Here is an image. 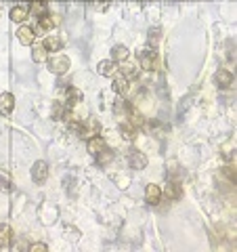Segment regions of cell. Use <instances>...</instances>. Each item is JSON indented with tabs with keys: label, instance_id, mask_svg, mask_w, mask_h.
Returning a JSON list of instances; mask_svg holds the SVG:
<instances>
[{
	"label": "cell",
	"instance_id": "6da1fadb",
	"mask_svg": "<svg viewBox=\"0 0 237 252\" xmlns=\"http://www.w3.org/2000/svg\"><path fill=\"white\" fill-rule=\"evenodd\" d=\"M46 65H49V72L57 74V76H63V74H67L72 61H69V57H65V55H49Z\"/></svg>",
	"mask_w": 237,
	"mask_h": 252
},
{
	"label": "cell",
	"instance_id": "7a4b0ae2",
	"mask_svg": "<svg viewBox=\"0 0 237 252\" xmlns=\"http://www.w3.org/2000/svg\"><path fill=\"white\" fill-rule=\"evenodd\" d=\"M59 23H61V17H59L57 13H55V15H49V13H46L44 17L38 19V26H36L34 32H36V36H38V34H46V36H49L51 32L59 26Z\"/></svg>",
	"mask_w": 237,
	"mask_h": 252
},
{
	"label": "cell",
	"instance_id": "3957f363",
	"mask_svg": "<svg viewBox=\"0 0 237 252\" xmlns=\"http://www.w3.org/2000/svg\"><path fill=\"white\" fill-rule=\"evenodd\" d=\"M101 135V124L97 118H86L80 126V137L82 139H92V137H99Z\"/></svg>",
	"mask_w": 237,
	"mask_h": 252
},
{
	"label": "cell",
	"instance_id": "277c9868",
	"mask_svg": "<svg viewBox=\"0 0 237 252\" xmlns=\"http://www.w3.org/2000/svg\"><path fill=\"white\" fill-rule=\"evenodd\" d=\"M31 179H34V183L42 185L46 179H49V164L44 160H38L34 162V166H31Z\"/></svg>",
	"mask_w": 237,
	"mask_h": 252
},
{
	"label": "cell",
	"instance_id": "5b68a950",
	"mask_svg": "<svg viewBox=\"0 0 237 252\" xmlns=\"http://www.w3.org/2000/svg\"><path fill=\"white\" fill-rule=\"evenodd\" d=\"M139 61H141V67L143 69H155L157 67V55L153 49H143V53L139 55Z\"/></svg>",
	"mask_w": 237,
	"mask_h": 252
},
{
	"label": "cell",
	"instance_id": "8992f818",
	"mask_svg": "<svg viewBox=\"0 0 237 252\" xmlns=\"http://www.w3.org/2000/svg\"><path fill=\"white\" fill-rule=\"evenodd\" d=\"M160 200H162V189H160V185L149 183V185L145 187V202L151 204V206H157V204H160Z\"/></svg>",
	"mask_w": 237,
	"mask_h": 252
},
{
	"label": "cell",
	"instance_id": "52a82bcc",
	"mask_svg": "<svg viewBox=\"0 0 237 252\" xmlns=\"http://www.w3.org/2000/svg\"><path fill=\"white\" fill-rule=\"evenodd\" d=\"M17 40H19L23 46L34 44V40H36V32H34V28H30V26H21V28L17 30Z\"/></svg>",
	"mask_w": 237,
	"mask_h": 252
},
{
	"label": "cell",
	"instance_id": "ba28073f",
	"mask_svg": "<svg viewBox=\"0 0 237 252\" xmlns=\"http://www.w3.org/2000/svg\"><path fill=\"white\" fill-rule=\"evenodd\" d=\"M97 72H99L101 76H105V78H114V76L118 74V63L112 61V59H103V61H99Z\"/></svg>",
	"mask_w": 237,
	"mask_h": 252
},
{
	"label": "cell",
	"instance_id": "9c48e42d",
	"mask_svg": "<svg viewBox=\"0 0 237 252\" xmlns=\"http://www.w3.org/2000/svg\"><path fill=\"white\" fill-rule=\"evenodd\" d=\"M13 109H15V97L11 93H2L0 94V114L9 116Z\"/></svg>",
	"mask_w": 237,
	"mask_h": 252
},
{
	"label": "cell",
	"instance_id": "30bf717a",
	"mask_svg": "<svg viewBox=\"0 0 237 252\" xmlns=\"http://www.w3.org/2000/svg\"><path fill=\"white\" fill-rule=\"evenodd\" d=\"M128 164H130V168L141 170V168L147 166V158L141 154V152H130V154H128Z\"/></svg>",
	"mask_w": 237,
	"mask_h": 252
},
{
	"label": "cell",
	"instance_id": "8fae6325",
	"mask_svg": "<svg viewBox=\"0 0 237 252\" xmlns=\"http://www.w3.org/2000/svg\"><path fill=\"white\" fill-rule=\"evenodd\" d=\"M44 49L49 51V53H57V51H61V46H63V40L57 36V34H49L44 38Z\"/></svg>",
	"mask_w": 237,
	"mask_h": 252
},
{
	"label": "cell",
	"instance_id": "7c38bea8",
	"mask_svg": "<svg viewBox=\"0 0 237 252\" xmlns=\"http://www.w3.org/2000/svg\"><path fill=\"white\" fill-rule=\"evenodd\" d=\"M214 80L218 84V89H229L233 84V74L227 72V69H220V72L214 76Z\"/></svg>",
	"mask_w": 237,
	"mask_h": 252
},
{
	"label": "cell",
	"instance_id": "4fadbf2b",
	"mask_svg": "<svg viewBox=\"0 0 237 252\" xmlns=\"http://www.w3.org/2000/svg\"><path fill=\"white\" fill-rule=\"evenodd\" d=\"M130 57V51L126 49L124 44H116L114 49H112V61H116V63H122V61H126Z\"/></svg>",
	"mask_w": 237,
	"mask_h": 252
},
{
	"label": "cell",
	"instance_id": "5bb4252c",
	"mask_svg": "<svg viewBox=\"0 0 237 252\" xmlns=\"http://www.w3.org/2000/svg\"><path fill=\"white\" fill-rule=\"evenodd\" d=\"M28 13H30V9L26 4H17V6H13V9H11V19L15 23H21V21L28 19Z\"/></svg>",
	"mask_w": 237,
	"mask_h": 252
},
{
	"label": "cell",
	"instance_id": "9a60e30c",
	"mask_svg": "<svg viewBox=\"0 0 237 252\" xmlns=\"http://www.w3.org/2000/svg\"><path fill=\"white\" fill-rule=\"evenodd\" d=\"M114 91L118 94H122V97L128 93V80H126L120 72H118V76H114Z\"/></svg>",
	"mask_w": 237,
	"mask_h": 252
},
{
	"label": "cell",
	"instance_id": "2e32d148",
	"mask_svg": "<svg viewBox=\"0 0 237 252\" xmlns=\"http://www.w3.org/2000/svg\"><path fill=\"white\" fill-rule=\"evenodd\" d=\"M118 72H120L126 80H132V78H137V67L132 65V63H126V61H122L120 65H118Z\"/></svg>",
	"mask_w": 237,
	"mask_h": 252
},
{
	"label": "cell",
	"instance_id": "e0dca14e",
	"mask_svg": "<svg viewBox=\"0 0 237 252\" xmlns=\"http://www.w3.org/2000/svg\"><path fill=\"white\" fill-rule=\"evenodd\" d=\"M120 132H122V137H124L126 141H134V139H137L139 128H137V126H132L130 122H124V124L120 126Z\"/></svg>",
	"mask_w": 237,
	"mask_h": 252
},
{
	"label": "cell",
	"instance_id": "ac0fdd59",
	"mask_svg": "<svg viewBox=\"0 0 237 252\" xmlns=\"http://www.w3.org/2000/svg\"><path fill=\"white\" fill-rule=\"evenodd\" d=\"M30 13L34 15V17H44L46 15V2H42V0H31V6H30Z\"/></svg>",
	"mask_w": 237,
	"mask_h": 252
},
{
	"label": "cell",
	"instance_id": "d6986e66",
	"mask_svg": "<svg viewBox=\"0 0 237 252\" xmlns=\"http://www.w3.org/2000/svg\"><path fill=\"white\" fill-rule=\"evenodd\" d=\"M11 240H13V231H11V227H9V225H0V248L9 246Z\"/></svg>",
	"mask_w": 237,
	"mask_h": 252
},
{
	"label": "cell",
	"instance_id": "ffe728a7",
	"mask_svg": "<svg viewBox=\"0 0 237 252\" xmlns=\"http://www.w3.org/2000/svg\"><path fill=\"white\" fill-rule=\"evenodd\" d=\"M31 57H34L36 63H42V61L49 59V51L44 49V44H36L34 51H31Z\"/></svg>",
	"mask_w": 237,
	"mask_h": 252
},
{
	"label": "cell",
	"instance_id": "44dd1931",
	"mask_svg": "<svg viewBox=\"0 0 237 252\" xmlns=\"http://www.w3.org/2000/svg\"><path fill=\"white\" fill-rule=\"evenodd\" d=\"M105 147V141L101 139V135L99 137H92V139H89V152L92 154V156H97L101 149Z\"/></svg>",
	"mask_w": 237,
	"mask_h": 252
},
{
	"label": "cell",
	"instance_id": "7402d4cb",
	"mask_svg": "<svg viewBox=\"0 0 237 252\" xmlns=\"http://www.w3.org/2000/svg\"><path fill=\"white\" fill-rule=\"evenodd\" d=\"M112 160H114V152H112L109 147H103V149H101V152L97 154V162L101 164V166H107V164L112 162Z\"/></svg>",
	"mask_w": 237,
	"mask_h": 252
},
{
	"label": "cell",
	"instance_id": "603a6c76",
	"mask_svg": "<svg viewBox=\"0 0 237 252\" xmlns=\"http://www.w3.org/2000/svg\"><path fill=\"white\" fill-rule=\"evenodd\" d=\"M128 122H130L132 126H137V128H139V126H143V124H145V118L141 116L139 112H134V109L130 107V112H128Z\"/></svg>",
	"mask_w": 237,
	"mask_h": 252
},
{
	"label": "cell",
	"instance_id": "cb8c5ba5",
	"mask_svg": "<svg viewBox=\"0 0 237 252\" xmlns=\"http://www.w3.org/2000/svg\"><path fill=\"white\" fill-rule=\"evenodd\" d=\"M166 195H168V200L180 198V185L178 183H168V187H166Z\"/></svg>",
	"mask_w": 237,
	"mask_h": 252
},
{
	"label": "cell",
	"instance_id": "d4e9b609",
	"mask_svg": "<svg viewBox=\"0 0 237 252\" xmlns=\"http://www.w3.org/2000/svg\"><path fill=\"white\" fill-rule=\"evenodd\" d=\"M223 172L229 177V181H231V183H235V170H233V166H225Z\"/></svg>",
	"mask_w": 237,
	"mask_h": 252
},
{
	"label": "cell",
	"instance_id": "484cf974",
	"mask_svg": "<svg viewBox=\"0 0 237 252\" xmlns=\"http://www.w3.org/2000/svg\"><path fill=\"white\" fill-rule=\"evenodd\" d=\"M30 250H31V252H34V250H42V252H44V250H46V244H31Z\"/></svg>",
	"mask_w": 237,
	"mask_h": 252
},
{
	"label": "cell",
	"instance_id": "4316f807",
	"mask_svg": "<svg viewBox=\"0 0 237 252\" xmlns=\"http://www.w3.org/2000/svg\"><path fill=\"white\" fill-rule=\"evenodd\" d=\"M42 2H51V0H42Z\"/></svg>",
	"mask_w": 237,
	"mask_h": 252
},
{
	"label": "cell",
	"instance_id": "83f0119b",
	"mask_svg": "<svg viewBox=\"0 0 237 252\" xmlns=\"http://www.w3.org/2000/svg\"><path fill=\"white\" fill-rule=\"evenodd\" d=\"M30 2H31V0H30Z\"/></svg>",
	"mask_w": 237,
	"mask_h": 252
}]
</instances>
